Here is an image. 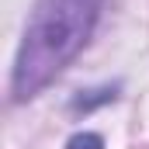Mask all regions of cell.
I'll list each match as a JSON object with an SVG mask.
<instances>
[{
	"mask_svg": "<svg viewBox=\"0 0 149 149\" xmlns=\"http://www.w3.org/2000/svg\"><path fill=\"white\" fill-rule=\"evenodd\" d=\"M114 97H118V83H104V87H94V90L76 94L73 101H70V111H83V114H90L94 108H101V104H111Z\"/></svg>",
	"mask_w": 149,
	"mask_h": 149,
	"instance_id": "7a4b0ae2",
	"label": "cell"
},
{
	"mask_svg": "<svg viewBox=\"0 0 149 149\" xmlns=\"http://www.w3.org/2000/svg\"><path fill=\"white\" fill-rule=\"evenodd\" d=\"M66 149H104V139L97 132H76V135H70Z\"/></svg>",
	"mask_w": 149,
	"mask_h": 149,
	"instance_id": "3957f363",
	"label": "cell"
},
{
	"mask_svg": "<svg viewBox=\"0 0 149 149\" xmlns=\"http://www.w3.org/2000/svg\"><path fill=\"white\" fill-rule=\"evenodd\" d=\"M108 0H35L10 66V101L38 97L94 38Z\"/></svg>",
	"mask_w": 149,
	"mask_h": 149,
	"instance_id": "6da1fadb",
	"label": "cell"
}]
</instances>
